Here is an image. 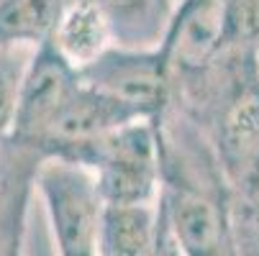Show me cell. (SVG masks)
<instances>
[{"mask_svg":"<svg viewBox=\"0 0 259 256\" xmlns=\"http://www.w3.org/2000/svg\"><path fill=\"white\" fill-rule=\"evenodd\" d=\"M231 187L239 197L259 205V149L241 164V169L231 177Z\"/></svg>","mask_w":259,"mask_h":256,"instance_id":"9a60e30c","label":"cell"},{"mask_svg":"<svg viewBox=\"0 0 259 256\" xmlns=\"http://www.w3.org/2000/svg\"><path fill=\"white\" fill-rule=\"evenodd\" d=\"M80 85V72L57 52L52 41L36 49L21 90L11 143L39 154L41 143L64 113V108L77 95Z\"/></svg>","mask_w":259,"mask_h":256,"instance_id":"8992f818","label":"cell"},{"mask_svg":"<svg viewBox=\"0 0 259 256\" xmlns=\"http://www.w3.org/2000/svg\"><path fill=\"white\" fill-rule=\"evenodd\" d=\"M3 177H6V164H3V151H0V208H3Z\"/></svg>","mask_w":259,"mask_h":256,"instance_id":"e0dca14e","label":"cell"},{"mask_svg":"<svg viewBox=\"0 0 259 256\" xmlns=\"http://www.w3.org/2000/svg\"><path fill=\"white\" fill-rule=\"evenodd\" d=\"M159 210L182 256H239L234 238V187L205 133L169 105L159 118Z\"/></svg>","mask_w":259,"mask_h":256,"instance_id":"6da1fadb","label":"cell"},{"mask_svg":"<svg viewBox=\"0 0 259 256\" xmlns=\"http://www.w3.org/2000/svg\"><path fill=\"white\" fill-rule=\"evenodd\" d=\"M231 221H234L236 253L239 256H259V205L251 200H244L234 192Z\"/></svg>","mask_w":259,"mask_h":256,"instance_id":"5bb4252c","label":"cell"},{"mask_svg":"<svg viewBox=\"0 0 259 256\" xmlns=\"http://www.w3.org/2000/svg\"><path fill=\"white\" fill-rule=\"evenodd\" d=\"M149 256H182L175 238H172V233H169V226L164 221L162 210H159V233H157V241H154V248H152Z\"/></svg>","mask_w":259,"mask_h":256,"instance_id":"2e32d148","label":"cell"},{"mask_svg":"<svg viewBox=\"0 0 259 256\" xmlns=\"http://www.w3.org/2000/svg\"><path fill=\"white\" fill-rule=\"evenodd\" d=\"M98 8L113 28L116 46H162L177 0H85Z\"/></svg>","mask_w":259,"mask_h":256,"instance_id":"ba28073f","label":"cell"},{"mask_svg":"<svg viewBox=\"0 0 259 256\" xmlns=\"http://www.w3.org/2000/svg\"><path fill=\"white\" fill-rule=\"evenodd\" d=\"M172 108L205 133L231 179L259 149L256 49H226L198 72L172 75Z\"/></svg>","mask_w":259,"mask_h":256,"instance_id":"7a4b0ae2","label":"cell"},{"mask_svg":"<svg viewBox=\"0 0 259 256\" xmlns=\"http://www.w3.org/2000/svg\"><path fill=\"white\" fill-rule=\"evenodd\" d=\"M33 54L36 49L28 46H0V146L13 136L21 90Z\"/></svg>","mask_w":259,"mask_h":256,"instance_id":"7c38bea8","label":"cell"},{"mask_svg":"<svg viewBox=\"0 0 259 256\" xmlns=\"http://www.w3.org/2000/svg\"><path fill=\"white\" fill-rule=\"evenodd\" d=\"M72 0H0V46L39 49L52 36Z\"/></svg>","mask_w":259,"mask_h":256,"instance_id":"8fae6325","label":"cell"},{"mask_svg":"<svg viewBox=\"0 0 259 256\" xmlns=\"http://www.w3.org/2000/svg\"><path fill=\"white\" fill-rule=\"evenodd\" d=\"M159 233V205L105 208L100 221V256H149Z\"/></svg>","mask_w":259,"mask_h":256,"instance_id":"30bf717a","label":"cell"},{"mask_svg":"<svg viewBox=\"0 0 259 256\" xmlns=\"http://www.w3.org/2000/svg\"><path fill=\"white\" fill-rule=\"evenodd\" d=\"M59 162L90 172L105 208L159 205L162 151L159 121H136L75 146Z\"/></svg>","mask_w":259,"mask_h":256,"instance_id":"3957f363","label":"cell"},{"mask_svg":"<svg viewBox=\"0 0 259 256\" xmlns=\"http://www.w3.org/2000/svg\"><path fill=\"white\" fill-rule=\"evenodd\" d=\"M224 49L259 46V0H221Z\"/></svg>","mask_w":259,"mask_h":256,"instance_id":"4fadbf2b","label":"cell"},{"mask_svg":"<svg viewBox=\"0 0 259 256\" xmlns=\"http://www.w3.org/2000/svg\"><path fill=\"white\" fill-rule=\"evenodd\" d=\"M52 44L77 72H82L116 46V36L98 8L85 0H72L52 36Z\"/></svg>","mask_w":259,"mask_h":256,"instance_id":"9c48e42d","label":"cell"},{"mask_svg":"<svg viewBox=\"0 0 259 256\" xmlns=\"http://www.w3.org/2000/svg\"><path fill=\"white\" fill-rule=\"evenodd\" d=\"M256 59H259V46H256Z\"/></svg>","mask_w":259,"mask_h":256,"instance_id":"ac0fdd59","label":"cell"},{"mask_svg":"<svg viewBox=\"0 0 259 256\" xmlns=\"http://www.w3.org/2000/svg\"><path fill=\"white\" fill-rule=\"evenodd\" d=\"M3 208H0V256H26L28 221L36 200V177L41 169V157L23 146L3 143Z\"/></svg>","mask_w":259,"mask_h":256,"instance_id":"52a82bcc","label":"cell"},{"mask_svg":"<svg viewBox=\"0 0 259 256\" xmlns=\"http://www.w3.org/2000/svg\"><path fill=\"white\" fill-rule=\"evenodd\" d=\"M80 80L136 121H159L172 105V69L162 46H113L85 67Z\"/></svg>","mask_w":259,"mask_h":256,"instance_id":"5b68a950","label":"cell"},{"mask_svg":"<svg viewBox=\"0 0 259 256\" xmlns=\"http://www.w3.org/2000/svg\"><path fill=\"white\" fill-rule=\"evenodd\" d=\"M57 256H100L103 202L88 169L44 159L36 177Z\"/></svg>","mask_w":259,"mask_h":256,"instance_id":"277c9868","label":"cell"}]
</instances>
